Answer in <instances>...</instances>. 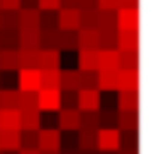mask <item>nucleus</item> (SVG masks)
Segmentation results:
<instances>
[{
    "label": "nucleus",
    "instance_id": "obj_1",
    "mask_svg": "<svg viewBox=\"0 0 154 154\" xmlns=\"http://www.w3.org/2000/svg\"><path fill=\"white\" fill-rule=\"evenodd\" d=\"M36 148L39 151H63V133L57 127H39L36 130Z\"/></svg>",
    "mask_w": 154,
    "mask_h": 154
},
{
    "label": "nucleus",
    "instance_id": "obj_2",
    "mask_svg": "<svg viewBox=\"0 0 154 154\" xmlns=\"http://www.w3.org/2000/svg\"><path fill=\"white\" fill-rule=\"evenodd\" d=\"M118 148H121V133H118L115 127H100V130H97V151L112 154V151H118Z\"/></svg>",
    "mask_w": 154,
    "mask_h": 154
},
{
    "label": "nucleus",
    "instance_id": "obj_3",
    "mask_svg": "<svg viewBox=\"0 0 154 154\" xmlns=\"http://www.w3.org/2000/svg\"><path fill=\"white\" fill-rule=\"evenodd\" d=\"M103 106V94L100 91H75V109L79 112H100Z\"/></svg>",
    "mask_w": 154,
    "mask_h": 154
},
{
    "label": "nucleus",
    "instance_id": "obj_4",
    "mask_svg": "<svg viewBox=\"0 0 154 154\" xmlns=\"http://www.w3.org/2000/svg\"><path fill=\"white\" fill-rule=\"evenodd\" d=\"M115 30H139V6L115 9Z\"/></svg>",
    "mask_w": 154,
    "mask_h": 154
},
{
    "label": "nucleus",
    "instance_id": "obj_5",
    "mask_svg": "<svg viewBox=\"0 0 154 154\" xmlns=\"http://www.w3.org/2000/svg\"><path fill=\"white\" fill-rule=\"evenodd\" d=\"M36 109H39V112H57V109H60V91H45V88H39V91H36Z\"/></svg>",
    "mask_w": 154,
    "mask_h": 154
},
{
    "label": "nucleus",
    "instance_id": "obj_6",
    "mask_svg": "<svg viewBox=\"0 0 154 154\" xmlns=\"http://www.w3.org/2000/svg\"><path fill=\"white\" fill-rule=\"evenodd\" d=\"M57 130L60 133H75L79 130V109H57Z\"/></svg>",
    "mask_w": 154,
    "mask_h": 154
},
{
    "label": "nucleus",
    "instance_id": "obj_7",
    "mask_svg": "<svg viewBox=\"0 0 154 154\" xmlns=\"http://www.w3.org/2000/svg\"><path fill=\"white\" fill-rule=\"evenodd\" d=\"M18 91L21 94L39 91V69H18Z\"/></svg>",
    "mask_w": 154,
    "mask_h": 154
},
{
    "label": "nucleus",
    "instance_id": "obj_8",
    "mask_svg": "<svg viewBox=\"0 0 154 154\" xmlns=\"http://www.w3.org/2000/svg\"><path fill=\"white\" fill-rule=\"evenodd\" d=\"M115 48L118 51H139V30H118Z\"/></svg>",
    "mask_w": 154,
    "mask_h": 154
},
{
    "label": "nucleus",
    "instance_id": "obj_9",
    "mask_svg": "<svg viewBox=\"0 0 154 154\" xmlns=\"http://www.w3.org/2000/svg\"><path fill=\"white\" fill-rule=\"evenodd\" d=\"M115 130L118 133H139V112H118Z\"/></svg>",
    "mask_w": 154,
    "mask_h": 154
},
{
    "label": "nucleus",
    "instance_id": "obj_10",
    "mask_svg": "<svg viewBox=\"0 0 154 154\" xmlns=\"http://www.w3.org/2000/svg\"><path fill=\"white\" fill-rule=\"evenodd\" d=\"M39 30V9H18V33Z\"/></svg>",
    "mask_w": 154,
    "mask_h": 154
},
{
    "label": "nucleus",
    "instance_id": "obj_11",
    "mask_svg": "<svg viewBox=\"0 0 154 154\" xmlns=\"http://www.w3.org/2000/svg\"><path fill=\"white\" fill-rule=\"evenodd\" d=\"M36 69H60V51L57 48H39Z\"/></svg>",
    "mask_w": 154,
    "mask_h": 154
},
{
    "label": "nucleus",
    "instance_id": "obj_12",
    "mask_svg": "<svg viewBox=\"0 0 154 154\" xmlns=\"http://www.w3.org/2000/svg\"><path fill=\"white\" fill-rule=\"evenodd\" d=\"M18 124H21V130H39L42 127V112L39 109H21L18 112Z\"/></svg>",
    "mask_w": 154,
    "mask_h": 154
},
{
    "label": "nucleus",
    "instance_id": "obj_13",
    "mask_svg": "<svg viewBox=\"0 0 154 154\" xmlns=\"http://www.w3.org/2000/svg\"><path fill=\"white\" fill-rule=\"evenodd\" d=\"M97 91H118V69H97Z\"/></svg>",
    "mask_w": 154,
    "mask_h": 154
},
{
    "label": "nucleus",
    "instance_id": "obj_14",
    "mask_svg": "<svg viewBox=\"0 0 154 154\" xmlns=\"http://www.w3.org/2000/svg\"><path fill=\"white\" fill-rule=\"evenodd\" d=\"M79 72H97L100 69V51L91 48V51H79Z\"/></svg>",
    "mask_w": 154,
    "mask_h": 154
},
{
    "label": "nucleus",
    "instance_id": "obj_15",
    "mask_svg": "<svg viewBox=\"0 0 154 154\" xmlns=\"http://www.w3.org/2000/svg\"><path fill=\"white\" fill-rule=\"evenodd\" d=\"M57 30H79V9H57Z\"/></svg>",
    "mask_w": 154,
    "mask_h": 154
},
{
    "label": "nucleus",
    "instance_id": "obj_16",
    "mask_svg": "<svg viewBox=\"0 0 154 154\" xmlns=\"http://www.w3.org/2000/svg\"><path fill=\"white\" fill-rule=\"evenodd\" d=\"M118 91H139V69H118Z\"/></svg>",
    "mask_w": 154,
    "mask_h": 154
},
{
    "label": "nucleus",
    "instance_id": "obj_17",
    "mask_svg": "<svg viewBox=\"0 0 154 154\" xmlns=\"http://www.w3.org/2000/svg\"><path fill=\"white\" fill-rule=\"evenodd\" d=\"M118 112H139V91H118Z\"/></svg>",
    "mask_w": 154,
    "mask_h": 154
},
{
    "label": "nucleus",
    "instance_id": "obj_18",
    "mask_svg": "<svg viewBox=\"0 0 154 154\" xmlns=\"http://www.w3.org/2000/svg\"><path fill=\"white\" fill-rule=\"evenodd\" d=\"M63 69V66H60ZM60 69H39V88L45 91H60Z\"/></svg>",
    "mask_w": 154,
    "mask_h": 154
},
{
    "label": "nucleus",
    "instance_id": "obj_19",
    "mask_svg": "<svg viewBox=\"0 0 154 154\" xmlns=\"http://www.w3.org/2000/svg\"><path fill=\"white\" fill-rule=\"evenodd\" d=\"M21 148V130H0V151H18Z\"/></svg>",
    "mask_w": 154,
    "mask_h": 154
},
{
    "label": "nucleus",
    "instance_id": "obj_20",
    "mask_svg": "<svg viewBox=\"0 0 154 154\" xmlns=\"http://www.w3.org/2000/svg\"><path fill=\"white\" fill-rule=\"evenodd\" d=\"M79 139H75V148L79 151H97V130H75Z\"/></svg>",
    "mask_w": 154,
    "mask_h": 154
},
{
    "label": "nucleus",
    "instance_id": "obj_21",
    "mask_svg": "<svg viewBox=\"0 0 154 154\" xmlns=\"http://www.w3.org/2000/svg\"><path fill=\"white\" fill-rule=\"evenodd\" d=\"M21 91L18 88H0V109H18Z\"/></svg>",
    "mask_w": 154,
    "mask_h": 154
},
{
    "label": "nucleus",
    "instance_id": "obj_22",
    "mask_svg": "<svg viewBox=\"0 0 154 154\" xmlns=\"http://www.w3.org/2000/svg\"><path fill=\"white\" fill-rule=\"evenodd\" d=\"M18 51H0V72H18Z\"/></svg>",
    "mask_w": 154,
    "mask_h": 154
},
{
    "label": "nucleus",
    "instance_id": "obj_23",
    "mask_svg": "<svg viewBox=\"0 0 154 154\" xmlns=\"http://www.w3.org/2000/svg\"><path fill=\"white\" fill-rule=\"evenodd\" d=\"M0 130H21L18 109H0Z\"/></svg>",
    "mask_w": 154,
    "mask_h": 154
},
{
    "label": "nucleus",
    "instance_id": "obj_24",
    "mask_svg": "<svg viewBox=\"0 0 154 154\" xmlns=\"http://www.w3.org/2000/svg\"><path fill=\"white\" fill-rule=\"evenodd\" d=\"M60 91H79V69H60Z\"/></svg>",
    "mask_w": 154,
    "mask_h": 154
},
{
    "label": "nucleus",
    "instance_id": "obj_25",
    "mask_svg": "<svg viewBox=\"0 0 154 154\" xmlns=\"http://www.w3.org/2000/svg\"><path fill=\"white\" fill-rule=\"evenodd\" d=\"M57 51H75V30H57Z\"/></svg>",
    "mask_w": 154,
    "mask_h": 154
},
{
    "label": "nucleus",
    "instance_id": "obj_26",
    "mask_svg": "<svg viewBox=\"0 0 154 154\" xmlns=\"http://www.w3.org/2000/svg\"><path fill=\"white\" fill-rule=\"evenodd\" d=\"M79 130H100V112H79Z\"/></svg>",
    "mask_w": 154,
    "mask_h": 154
},
{
    "label": "nucleus",
    "instance_id": "obj_27",
    "mask_svg": "<svg viewBox=\"0 0 154 154\" xmlns=\"http://www.w3.org/2000/svg\"><path fill=\"white\" fill-rule=\"evenodd\" d=\"M100 69H118V48H103L100 51Z\"/></svg>",
    "mask_w": 154,
    "mask_h": 154
},
{
    "label": "nucleus",
    "instance_id": "obj_28",
    "mask_svg": "<svg viewBox=\"0 0 154 154\" xmlns=\"http://www.w3.org/2000/svg\"><path fill=\"white\" fill-rule=\"evenodd\" d=\"M79 27L97 30V9H79Z\"/></svg>",
    "mask_w": 154,
    "mask_h": 154
},
{
    "label": "nucleus",
    "instance_id": "obj_29",
    "mask_svg": "<svg viewBox=\"0 0 154 154\" xmlns=\"http://www.w3.org/2000/svg\"><path fill=\"white\" fill-rule=\"evenodd\" d=\"M0 30L18 33V12H0Z\"/></svg>",
    "mask_w": 154,
    "mask_h": 154
},
{
    "label": "nucleus",
    "instance_id": "obj_30",
    "mask_svg": "<svg viewBox=\"0 0 154 154\" xmlns=\"http://www.w3.org/2000/svg\"><path fill=\"white\" fill-rule=\"evenodd\" d=\"M121 151L139 154V136H136V133H121Z\"/></svg>",
    "mask_w": 154,
    "mask_h": 154
},
{
    "label": "nucleus",
    "instance_id": "obj_31",
    "mask_svg": "<svg viewBox=\"0 0 154 154\" xmlns=\"http://www.w3.org/2000/svg\"><path fill=\"white\" fill-rule=\"evenodd\" d=\"M39 30H57V12H39Z\"/></svg>",
    "mask_w": 154,
    "mask_h": 154
},
{
    "label": "nucleus",
    "instance_id": "obj_32",
    "mask_svg": "<svg viewBox=\"0 0 154 154\" xmlns=\"http://www.w3.org/2000/svg\"><path fill=\"white\" fill-rule=\"evenodd\" d=\"M97 91V72H79V91Z\"/></svg>",
    "mask_w": 154,
    "mask_h": 154
},
{
    "label": "nucleus",
    "instance_id": "obj_33",
    "mask_svg": "<svg viewBox=\"0 0 154 154\" xmlns=\"http://www.w3.org/2000/svg\"><path fill=\"white\" fill-rule=\"evenodd\" d=\"M115 118H118V109L100 106V127H115Z\"/></svg>",
    "mask_w": 154,
    "mask_h": 154
},
{
    "label": "nucleus",
    "instance_id": "obj_34",
    "mask_svg": "<svg viewBox=\"0 0 154 154\" xmlns=\"http://www.w3.org/2000/svg\"><path fill=\"white\" fill-rule=\"evenodd\" d=\"M21 148H27V151L36 148V133H33V130H21ZM21 148H18V151H21ZM36 151H39V148H36Z\"/></svg>",
    "mask_w": 154,
    "mask_h": 154
},
{
    "label": "nucleus",
    "instance_id": "obj_35",
    "mask_svg": "<svg viewBox=\"0 0 154 154\" xmlns=\"http://www.w3.org/2000/svg\"><path fill=\"white\" fill-rule=\"evenodd\" d=\"M36 9L39 12H57L60 9V0H36Z\"/></svg>",
    "mask_w": 154,
    "mask_h": 154
},
{
    "label": "nucleus",
    "instance_id": "obj_36",
    "mask_svg": "<svg viewBox=\"0 0 154 154\" xmlns=\"http://www.w3.org/2000/svg\"><path fill=\"white\" fill-rule=\"evenodd\" d=\"M21 109H36V94H21V100H18V112Z\"/></svg>",
    "mask_w": 154,
    "mask_h": 154
},
{
    "label": "nucleus",
    "instance_id": "obj_37",
    "mask_svg": "<svg viewBox=\"0 0 154 154\" xmlns=\"http://www.w3.org/2000/svg\"><path fill=\"white\" fill-rule=\"evenodd\" d=\"M21 0H0V12H18Z\"/></svg>",
    "mask_w": 154,
    "mask_h": 154
},
{
    "label": "nucleus",
    "instance_id": "obj_38",
    "mask_svg": "<svg viewBox=\"0 0 154 154\" xmlns=\"http://www.w3.org/2000/svg\"><path fill=\"white\" fill-rule=\"evenodd\" d=\"M97 9H106V12H115V9H118V0H97Z\"/></svg>",
    "mask_w": 154,
    "mask_h": 154
},
{
    "label": "nucleus",
    "instance_id": "obj_39",
    "mask_svg": "<svg viewBox=\"0 0 154 154\" xmlns=\"http://www.w3.org/2000/svg\"><path fill=\"white\" fill-rule=\"evenodd\" d=\"M15 154H39V151H36V148H33V151H27V148H21V151H15Z\"/></svg>",
    "mask_w": 154,
    "mask_h": 154
},
{
    "label": "nucleus",
    "instance_id": "obj_40",
    "mask_svg": "<svg viewBox=\"0 0 154 154\" xmlns=\"http://www.w3.org/2000/svg\"><path fill=\"white\" fill-rule=\"evenodd\" d=\"M60 154H79V148H66V151H60Z\"/></svg>",
    "mask_w": 154,
    "mask_h": 154
},
{
    "label": "nucleus",
    "instance_id": "obj_41",
    "mask_svg": "<svg viewBox=\"0 0 154 154\" xmlns=\"http://www.w3.org/2000/svg\"><path fill=\"white\" fill-rule=\"evenodd\" d=\"M39 154H60V151H39Z\"/></svg>",
    "mask_w": 154,
    "mask_h": 154
},
{
    "label": "nucleus",
    "instance_id": "obj_42",
    "mask_svg": "<svg viewBox=\"0 0 154 154\" xmlns=\"http://www.w3.org/2000/svg\"><path fill=\"white\" fill-rule=\"evenodd\" d=\"M0 88H3V72H0Z\"/></svg>",
    "mask_w": 154,
    "mask_h": 154
}]
</instances>
